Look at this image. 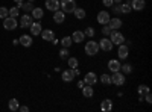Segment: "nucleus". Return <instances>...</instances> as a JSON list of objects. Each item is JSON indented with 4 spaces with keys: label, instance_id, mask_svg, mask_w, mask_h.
Returning <instances> with one entry per match:
<instances>
[{
    "label": "nucleus",
    "instance_id": "nucleus-37",
    "mask_svg": "<svg viewBox=\"0 0 152 112\" xmlns=\"http://www.w3.org/2000/svg\"><path fill=\"white\" fill-rule=\"evenodd\" d=\"M137 91H138V94H146V92H149V86L148 85H140Z\"/></svg>",
    "mask_w": 152,
    "mask_h": 112
},
{
    "label": "nucleus",
    "instance_id": "nucleus-22",
    "mask_svg": "<svg viewBox=\"0 0 152 112\" xmlns=\"http://www.w3.org/2000/svg\"><path fill=\"white\" fill-rule=\"evenodd\" d=\"M111 109H113V100H110V98H105V100H102V103H100V111L110 112Z\"/></svg>",
    "mask_w": 152,
    "mask_h": 112
},
{
    "label": "nucleus",
    "instance_id": "nucleus-7",
    "mask_svg": "<svg viewBox=\"0 0 152 112\" xmlns=\"http://www.w3.org/2000/svg\"><path fill=\"white\" fill-rule=\"evenodd\" d=\"M32 21H34V18H32V15H29L28 12L26 14H23L21 15V18H20V26H21V29H28L31 24H32Z\"/></svg>",
    "mask_w": 152,
    "mask_h": 112
},
{
    "label": "nucleus",
    "instance_id": "nucleus-32",
    "mask_svg": "<svg viewBox=\"0 0 152 112\" xmlns=\"http://www.w3.org/2000/svg\"><path fill=\"white\" fill-rule=\"evenodd\" d=\"M9 17H14V18L20 17V8H18V6L11 8V9H9Z\"/></svg>",
    "mask_w": 152,
    "mask_h": 112
},
{
    "label": "nucleus",
    "instance_id": "nucleus-18",
    "mask_svg": "<svg viewBox=\"0 0 152 112\" xmlns=\"http://www.w3.org/2000/svg\"><path fill=\"white\" fill-rule=\"evenodd\" d=\"M64 20H66V14H64V12H62L61 9H58V11L53 12V21H55L56 24L64 23Z\"/></svg>",
    "mask_w": 152,
    "mask_h": 112
},
{
    "label": "nucleus",
    "instance_id": "nucleus-36",
    "mask_svg": "<svg viewBox=\"0 0 152 112\" xmlns=\"http://www.w3.org/2000/svg\"><path fill=\"white\" fill-rule=\"evenodd\" d=\"M111 32H113V29L108 26V24H104V27H102V35H104V36H110Z\"/></svg>",
    "mask_w": 152,
    "mask_h": 112
},
{
    "label": "nucleus",
    "instance_id": "nucleus-29",
    "mask_svg": "<svg viewBox=\"0 0 152 112\" xmlns=\"http://www.w3.org/2000/svg\"><path fill=\"white\" fill-rule=\"evenodd\" d=\"M17 6H18V8H21L24 12H31V11L34 9V5H32L31 2H26V3L23 2V3H20V5H17Z\"/></svg>",
    "mask_w": 152,
    "mask_h": 112
},
{
    "label": "nucleus",
    "instance_id": "nucleus-8",
    "mask_svg": "<svg viewBox=\"0 0 152 112\" xmlns=\"http://www.w3.org/2000/svg\"><path fill=\"white\" fill-rule=\"evenodd\" d=\"M117 55H119V59H126V58H128V55H129V46H126L125 43L123 44H119Z\"/></svg>",
    "mask_w": 152,
    "mask_h": 112
},
{
    "label": "nucleus",
    "instance_id": "nucleus-44",
    "mask_svg": "<svg viewBox=\"0 0 152 112\" xmlns=\"http://www.w3.org/2000/svg\"><path fill=\"white\" fill-rule=\"evenodd\" d=\"M14 2H15L17 5H20V3H23V2H24V0H14Z\"/></svg>",
    "mask_w": 152,
    "mask_h": 112
},
{
    "label": "nucleus",
    "instance_id": "nucleus-1",
    "mask_svg": "<svg viewBox=\"0 0 152 112\" xmlns=\"http://www.w3.org/2000/svg\"><path fill=\"white\" fill-rule=\"evenodd\" d=\"M75 8H76L75 0H59V9L64 12V14H73Z\"/></svg>",
    "mask_w": 152,
    "mask_h": 112
},
{
    "label": "nucleus",
    "instance_id": "nucleus-23",
    "mask_svg": "<svg viewBox=\"0 0 152 112\" xmlns=\"http://www.w3.org/2000/svg\"><path fill=\"white\" fill-rule=\"evenodd\" d=\"M73 15H75L76 18H78V20H84V18L87 17V12H85V9L76 6V8H75V11H73Z\"/></svg>",
    "mask_w": 152,
    "mask_h": 112
},
{
    "label": "nucleus",
    "instance_id": "nucleus-17",
    "mask_svg": "<svg viewBox=\"0 0 152 112\" xmlns=\"http://www.w3.org/2000/svg\"><path fill=\"white\" fill-rule=\"evenodd\" d=\"M46 9L52 11V12L58 11L59 9V0H46Z\"/></svg>",
    "mask_w": 152,
    "mask_h": 112
},
{
    "label": "nucleus",
    "instance_id": "nucleus-5",
    "mask_svg": "<svg viewBox=\"0 0 152 112\" xmlns=\"http://www.w3.org/2000/svg\"><path fill=\"white\" fill-rule=\"evenodd\" d=\"M18 26V21H17V18H14V17H6V18H3V27L6 29V30H15V27Z\"/></svg>",
    "mask_w": 152,
    "mask_h": 112
},
{
    "label": "nucleus",
    "instance_id": "nucleus-33",
    "mask_svg": "<svg viewBox=\"0 0 152 112\" xmlns=\"http://www.w3.org/2000/svg\"><path fill=\"white\" fill-rule=\"evenodd\" d=\"M69 56H70L69 48H67V47H62L61 50H59V58H61V59H67Z\"/></svg>",
    "mask_w": 152,
    "mask_h": 112
},
{
    "label": "nucleus",
    "instance_id": "nucleus-28",
    "mask_svg": "<svg viewBox=\"0 0 152 112\" xmlns=\"http://www.w3.org/2000/svg\"><path fill=\"white\" fill-rule=\"evenodd\" d=\"M72 44H73L72 36H64V38L61 40V46H62V47H67V48H70V47H72Z\"/></svg>",
    "mask_w": 152,
    "mask_h": 112
},
{
    "label": "nucleus",
    "instance_id": "nucleus-11",
    "mask_svg": "<svg viewBox=\"0 0 152 112\" xmlns=\"http://www.w3.org/2000/svg\"><path fill=\"white\" fill-rule=\"evenodd\" d=\"M110 18H111V14H110L108 11H100L99 14H97V23L102 24V26L110 21Z\"/></svg>",
    "mask_w": 152,
    "mask_h": 112
},
{
    "label": "nucleus",
    "instance_id": "nucleus-40",
    "mask_svg": "<svg viewBox=\"0 0 152 112\" xmlns=\"http://www.w3.org/2000/svg\"><path fill=\"white\" fill-rule=\"evenodd\" d=\"M102 3H104V5L107 6V8H111L114 2H113V0H102Z\"/></svg>",
    "mask_w": 152,
    "mask_h": 112
},
{
    "label": "nucleus",
    "instance_id": "nucleus-14",
    "mask_svg": "<svg viewBox=\"0 0 152 112\" xmlns=\"http://www.w3.org/2000/svg\"><path fill=\"white\" fill-rule=\"evenodd\" d=\"M129 5H131V9L134 11H143L146 6V2L145 0H132V2H129Z\"/></svg>",
    "mask_w": 152,
    "mask_h": 112
},
{
    "label": "nucleus",
    "instance_id": "nucleus-27",
    "mask_svg": "<svg viewBox=\"0 0 152 112\" xmlns=\"http://www.w3.org/2000/svg\"><path fill=\"white\" fill-rule=\"evenodd\" d=\"M120 71L125 74V76H126V74H131L132 73V65L131 64H122L120 65Z\"/></svg>",
    "mask_w": 152,
    "mask_h": 112
},
{
    "label": "nucleus",
    "instance_id": "nucleus-30",
    "mask_svg": "<svg viewBox=\"0 0 152 112\" xmlns=\"http://www.w3.org/2000/svg\"><path fill=\"white\" fill-rule=\"evenodd\" d=\"M99 80L102 82L104 85H107V86H108V85H111V76H110V74H107V73H104L102 76L99 77Z\"/></svg>",
    "mask_w": 152,
    "mask_h": 112
},
{
    "label": "nucleus",
    "instance_id": "nucleus-24",
    "mask_svg": "<svg viewBox=\"0 0 152 112\" xmlns=\"http://www.w3.org/2000/svg\"><path fill=\"white\" fill-rule=\"evenodd\" d=\"M31 12H32V18H35V20H41L44 17V11L41 8H34Z\"/></svg>",
    "mask_w": 152,
    "mask_h": 112
},
{
    "label": "nucleus",
    "instance_id": "nucleus-15",
    "mask_svg": "<svg viewBox=\"0 0 152 112\" xmlns=\"http://www.w3.org/2000/svg\"><path fill=\"white\" fill-rule=\"evenodd\" d=\"M29 30H31V35H34V36L40 35V33H41V30H43L41 23H34V21H32V24L29 26Z\"/></svg>",
    "mask_w": 152,
    "mask_h": 112
},
{
    "label": "nucleus",
    "instance_id": "nucleus-21",
    "mask_svg": "<svg viewBox=\"0 0 152 112\" xmlns=\"http://www.w3.org/2000/svg\"><path fill=\"white\" fill-rule=\"evenodd\" d=\"M120 62H119V59H111V61H108V68H110V71H120Z\"/></svg>",
    "mask_w": 152,
    "mask_h": 112
},
{
    "label": "nucleus",
    "instance_id": "nucleus-12",
    "mask_svg": "<svg viewBox=\"0 0 152 112\" xmlns=\"http://www.w3.org/2000/svg\"><path fill=\"white\" fill-rule=\"evenodd\" d=\"M18 43L24 47H31L32 43H34V38H32V35H21L18 38Z\"/></svg>",
    "mask_w": 152,
    "mask_h": 112
},
{
    "label": "nucleus",
    "instance_id": "nucleus-45",
    "mask_svg": "<svg viewBox=\"0 0 152 112\" xmlns=\"http://www.w3.org/2000/svg\"><path fill=\"white\" fill-rule=\"evenodd\" d=\"M52 44H55V46H56V44H58V40H56V38H53V40H52Z\"/></svg>",
    "mask_w": 152,
    "mask_h": 112
},
{
    "label": "nucleus",
    "instance_id": "nucleus-42",
    "mask_svg": "<svg viewBox=\"0 0 152 112\" xmlns=\"http://www.w3.org/2000/svg\"><path fill=\"white\" fill-rule=\"evenodd\" d=\"M73 71H75V76H81V71L78 68H73Z\"/></svg>",
    "mask_w": 152,
    "mask_h": 112
},
{
    "label": "nucleus",
    "instance_id": "nucleus-46",
    "mask_svg": "<svg viewBox=\"0 0 152 112\" xmlns=\"http://www.w3.org/2000/svg\"><path fill=\"white\" fill-rule=\"evenodd\" d=\"M113 2H114V3H122L123 0H113Z\"/></svg>",
    "mask_w": 152,
    "mask_h": 112
},
{
    "label": "nucleus",
    "instance_id": "nucleus-39",
    "mask_svg": "<svg viewBox=\"0 0 152 112\" xmlns=\"http://www.w3.org/2000/svg\"><path fill=\"white\" fill-rule=\"evenodd\" d=\"M143 100H145L148 105L152 103V95H151V92H146V94H145V98H143Z\"/></svg>",
    "mask_w": 152,
    "mask_h": 112
},
{
    "label": "nucleus",
    "instance_id": "nucleus-6",
    "mask_svg": "<svg viewBox=\"0 0 152 112\" xmlns=\"http://www.w3.org/2000/svg\"><path fill=\"white\" fill-rule=\"evenodd\" d=\"M97 44H99V48H102L104 52H111L113 47H114V44L111 43V40L108 38V36H104V38L100 40Z\"/></svg>",
    "mask_w": 152,
    "mask_h": 112
},
{
    "label": "nucleus",
    "instance_id": "nucleus-3",
    "mask_svg": "<svg viewBox=\"0 0 152 112\" xmlns=\"http://www.w3.org/2000/svg\"><path fill=\"white\" fill-rule=\"evenodd\" d=\"M125 82H126V76L122 71H114L111 74V83L117 85V86H122V85H125Z\"/></svg>",
    "mask_w": 152,
    "mask_h": 112
},
{
    "label": "nucleus",
    "instance_id": "nucleus-2",
    "mask_svg": "<svg viewBox=\"0 0 152 112\" xmlns=\"http://www.w3.org/2000/svg\"><path fill=\"white\" fill-rule=\"evenodd\" d=\"M84 50L88 56H96L99 53V44L96 41H87L85 43V47H84Z\"/></svg>",
    "mask_w": 152,
    "mask_h": 112
},
{
    "label": "nucleus",
    "instance_id": "nucleus-43",
    "mask_svg": "<svg viewBox=\"0 0 152 112\" xmlns=\"http://www.w3.org/2000/svg\"><path fill=\"white\" fill-rule=\"evenodd\" d=\"M84 85H85V83H84V80H79V82H78V88H82Z\"/></svg>",
    "mask_w": 152,
    "mask_h": 112
},
{
    "label": "nucleus",
    "instance_id": "nucleus-26",
    "mask_svg": "<svg viewBox=\"0 0 152 112\" xmlns=\"http://www.w3.org/2000/svg\"><path fill=\"white\" fill-rule=\"evenodd\" d=\"M67 62H69V68H78V65H79V61L73 56H69Z\"/></svg>",
    "mask_w": 152,
    "mask_h": 112
},
{
    "label": "nucleus",
    "instance_id": "nucleus-41",
    "mask_svg": "<svg viewBox=\"0 0 152 112\" xmlns=\"http://www.w3.org/2000/svg\"><path fill=\"white\" fill-rule=\"evenodd\" d=\"M18 111H21V112H28L29 108H28V106H18Z\"/></svg>",
    "mask_w": 152,
    "mask_h": 112
},
{
    "label": "nucleus",
    "instance_id": "nucleus-10",
    "mask_svg": "<svg viewBox=\"0 0 152 112\" xmlns=\"http://www.w3.org/2000/svg\"><path fill=\"white\" fill-rule=\"evenodd\" d=\"M107 24H108V26H110L113 30H119V29L122 27L123 21H122L119 17H111V18H110V21H108Z\"/></svg>",
    "mask_w": 152,
    "mask_h": 112
},
{
    "label": "nucleus",
    "instance_id": "nucleus-20",
    "mask_svg": "<svg viewBox=\"0 0 152 112\" xmlns=\"http://www.w3.org/2000/svg\"><path fill=\"white\" fill-rule=\"evenodd\" d=\"M81 90H82V95L87 97V98H90V97L94 95V88H93L91 85H84Z\"/></svg>",
    "mask_w": 152,
    "mask_h": 112
},
{
    "label": "nucleus",
    "instance_id": "nucleus-16",
    "mask_svg": "<svg viewBox=\"0 0 152 112\" xmlns=\"http://www.w3.org/2000/svg\"><path fill=\"white\" fill-rule=\"evenodd\" d=\"M40 35H41V38H43L44 41H52V40L55 38V33H53L52 29H43Z\"/></svg>",
    "mask_w": 152,
    "mask_h": 112
},
{
    "label": "nucleus",
    "instance_id": "nucleus-34",
    "mask_svg": "<svg viewBox=\"0 0 152 112\" xmlns=\"http://www.w3.org/2000/svg\"><path fill=\"white\" fill-rule=\"evenodd\" d=\"M84 35H85V36H88V38H94V35H96L94 27H87V29H85V32H84Z\"/></svg>",
    "mask_w": 152,
    "mask_h": 112
},
{
    "label": "nucleus",
    "instance_id": "nucleus-13",
    "mask_svg": "<svg viewBox=\"0 0 152 112\" xmlns=\"http://www.w3.org/2000/svg\"><path fill=\"white\" fill-rule=\"evenodd\" d=\"M61 79L64 80V82H72V80L75 79V71H73V68H69V70H64V71H62Z\"/></svg>",
    "mask_w": 152,
    "mask_h": 112
},
{
    "label": "nucleus",
    "instance_id": "nucleus-47",
    "mask_svg": "<svg viewBox=\"0 0 152 112\" xmlns=\"http://www.w3.org/2000/svg\"><path fill=\"white\" fill-rule=\"evenodd\" d=\"M28 2H31V3H34V2H35V0H28Z\"/></svg>",
    "mask_w": 152,
    "mask_h": 112
},
{
    "label": "nucleus",
    "instance_id": "nucleus-35",
    "mask_svg": "<svg viewBox=\"0 0 152 112\" xmlns=\"http://www.w3.org/2000/svg\"><path fill=\"white\" fill-rule=\"evenodd\" d=\"M8 15H9V9L2 6V8H0V18H6Z\"/></svg>",
    "mask_w": 152,
    "mask_h": 112
},
{
    "label": "nucleus",
    "instance_id": "nucleus-4",
    "mask_svg": "<svg viewBox=\"0 0 152 112\" xmlns=\"http://www.w3.org/2000/svg\"><path fill=\"white\" fill-rule=\"evenodd\" d=\"M108 38L111 40V43H113V44H116V46H119V44H123V43H125V36H123V33H122V32H119V30H113V32L110 33Z\"/></svg>",
    "mask_w": 152,
    "mask_h": 112
},
{
    "label": "nucleus",
    "instance_id": "nucleus-38",
    "mask_svg": "<svg viewBox=\"0 0 152 112\" xmlns=\"http://www.w3.org/2000/svg\"><path fill=\"white\" fill-rule=\"evenodd\" d=\"M113 12L114 14H120V3H113Z\"/></svg>",
    "mask_w": 152,
    "mask_h": 112
},
{
    "label": "nucleus",
    "instance_id": "nucleus-25",
    "mask_svg": "<svg viewBox=\"0 0 152 112\" xmlns=\"http://www.w3.org/2000/svg\"><path fill=\"white\" fill-rule=\"evenodd\" d=\"M18 100L17 98H11V100L8 102V108H9V111H18Z\"/></svg>",
    "mask_w": 152,
    "mask_h": 112
},
{
    "label": "nucleus",
    "instance_id": "nucleus-9",
    "mask_svg": "<svg viewBox=\"0 0 152 112\" xmlns=\"http://www.w3.org/2000/svg\"><path fill=\"white\" fill-rule=\"evenodd\" d=\"M96 82H97V74L94 71H88L85 74V77H84V83L93 86V85H96Z\"/></svg>",
    "mask_w": 152,
    "mask_h": 112
},
{
    "label": "nucleus",
    "instance_id": "nucleus-31",
    "mask_svg": "<svg viewBox=\"0 0 152 112\" xmlns=\"http://www.w3.org/2000/svg\"><path fill=\"white\" fill-rule=\"evenodd\" d=\"M120 12H122V14H129V12H131V5H129V2L120 3Z\"/></svg>",
    "mask_w": 152,
    "mask_h": 112
},
{
    "label": "nucleus",
    "instance_id": "nucleus-19",
    "mask_svg": "<svg viewBox=\"0 0 152 112\" xmlns=\"http://www.w3.org/2000/svg\"><path fill=\"white\" fill-rule=\"evenodd\" d=\"M72 40H73V43L79 44V43H82V41L85 40V35H84L82 30H75L73 35H72Z\"/></svg>",
    "mask_w": 152,
    "mask_h": 112
}]
</instances>
